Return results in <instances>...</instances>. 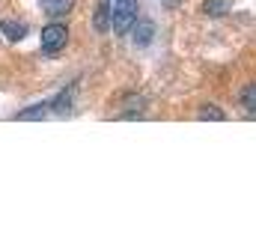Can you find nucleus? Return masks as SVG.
I'll return each mask as SVG.
<instances>
[{
    "mask_svg": "<svg viewBox=\"0 0 256 238\" xmlns=\"http://www.w3.org/2000/svg\"><path fill=\"white\" fill-rule=\"evenodd\" d=\"M39 45H42V54H48V57L63 54L66 45H68V27L60 18H51V24H45L39 33Z\"/></svg>",
    "mask_w": 256,
    "mask_h": 238,
    "instance_id": "nucleus-1",
    "label": "nucleus"
},
{
    "mask_svg": "<svg viewBox=\"0 0 256 238\" xmlns=\"http://www.w3.org/2000/svg\"><path fill=\"white\" fill-rule=\"evenodd\" d=\"M137 15H140L137 0H110V30L116 36H126Z\"/></svg>",
    "mask_w": 256,
    "mask_h": 238,
    "instance_id": "nucleus-2",
    "label": "nucleus"
},
{
    "mask_svg": "<svg viewBox=\"0 0 256 238\" xmlns=\"http://www.w3.org/2000/svg\"><path fill=\"white\" fill-rule=\"evenodd\" d=\"M128 33L134 36V45H137V48H146V45L155 39V21H152V18H140V15H137Z\"/></svg>",
    "mask_w": 256,
    "mask_h": 238,
    "instance_id": "nucleus-3",
    "label": "nucleus"
},
{
    "mask_svg": "<svg viewBox=\"0 0 256 238\" xmlns=\"http://www.w3.org/2000/svg\"><path fill=\"white\" fill-rule=\"evenodd\" d=\"M0 33H3L9 42H21V39L30 33V24H24V21H18V18H3V21H0Z\"/></svg>",
    "mask_w": 256,
    "mask_h": 238,
    "instance_id": "nucleus-4",
    "label": "nucleus"
},
{
    "mask_svg": "<svg viewBox=\"0 0 256 238\" xmlns=\"http://www.w3.org/2000/svg\"><path fill=\"white\" fill-rule=\"evenodd\" d=\"M74 92H78V80H72L68 86L60 90V96L51 102V114H68L72 110V102H74Z\"/></svg>",
    "mask_w": 256,
    "mask_h": 238,
    "instance_id": "nucleus-5",
    "label": "nucleus"
},
{
    "mask_svg": "<svg viewBox=\"0 0 256 238\" xmlns=\"http://www.w3.org/2000/svg\"><path fill=\"white\" fill-rule=\"evenodd\" d=\"M39 6L48 18H63L74 9V0H39Z\"/></svg>",
    "mask_w": 256,
    "mask_h": 238,
    "instance_id": "nucleus-6",
    "label": "nucleus"
},
{
    "mask_svg": "<svg viewBox=\"0 0 256 238\" xmlns=\"http://www.w3.org/2000/svg\"><path fill=\"white\" fill-rule=\"evenodd\" d=\"M51 114V102H42V104H33V108H27V110H21L15 119H21V122H30V119H42Z\"/></svg>",
    "mask_w": 256,
    "mask_h": 238,
    "instance_id": "nucleus-7",
    "label": "nucleus"
},
{
    "mask_svg": "<svg viewBox=\"0 0 256 238\" xmlns=\"http://www.w3.org/2000/svg\"><path fill=\"white\" fill-rule=\"evenodd\" d=\"M202 12H206L208 18H220V15L230 12V0H206V3H202Z\"/></svg>",
    "mask_w": 256,
    "mask_h": 238,
    "instance_id": "nucleus-8",
    "label": "nucleus"
},
{
    "mask_svg": "<svg viewBox=\"0 0 256 238\" xmlns=\"http://www.w3.org/2000/svg\"><path fill=\"white\" fill-rule=\"evenodd\" d=\"M196 119H206V122H220V119H226V116H224V110H220L218 104H202V108L196 110Z\"/></svg>",
    "mask_w": 256,
    "mask_h": 238,
    "instance_id": "nucleus-9",
    "label": "nucleus"
},
{
    "mask_svg": "<svg viewBox=\"0 0 256 238\" xmlns=\"http://www.w3.org/2000/svg\"><path fill=\"white\" fill-rule=\"evenodd\" d=\"M242 104L248 108V116H256V102H254V84H248L244 86V92H242Z\"/></svg>",
    "mask_w": 256,
    "mask_h": 238,
    "instance_id": "nucleus-10",
    "label": "nucleus"
},
{
    "mask_svg": "<svg viewBox=\"0 0 256 238\" xmlns=\"http://www.w3.org/2000/svg\"><path fill=\"white\" fill-rule=\"evenodd\" d=\"M161 3H164V9H179L185 0H161Z\"/></svg>",
    "mask_w": 256,
    "mask_h": 238,
    "instance_id": "nucleus-11",
    "label": "nucleus"
}]
</instances>
